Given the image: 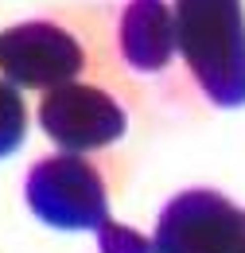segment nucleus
Listing matches in <instances>:
<instances>
[{
  "label": "nucleus",
  "mask_w": 245,
  "mask_h": 253,
  "mask_svg": "<svg viewBox=\"0 0 245 253\" xmlns=\"http://www.w3.org/2000/svg\"><path fill=\"white\" fill-rule=\"evenodd\" d=\"M86 51L74 35L51 20H28L0 32V78L16 90H59L78 82Z\"/></svg>",
  "instance_id": "4"
},
{
  "label": "nucleus",
  "mask_w": 245,
  "mask_h": 253,
  "mask_svg": "<svg viewBox=\"0 0 245 253\" xmlns=\"http://www.w3.org/2000/svg\"><path fill=\"white\" fill-rule=\"evenodd\" d=\"M179 55L199 90L222 109L245 105V8L242 0H175Z\"/></svg>",
  "instance_id": "1"
},
{
  "label": "nucleus",
  "mask_w": 245,
  "mask_h": 253,
  "mask_svg": "<svg viewBox=\"0 0 245 253\" xmlns=\"http://www.w3.org/2000/svg\"><path fill=\"white\" fill-rule=\"evenodd\" d=\"M31 214L51 230H97L109 218L105 179L86 156L59 152L39 160L24 183Z\"/></svg>",
  "instance_id": "2"
},
{
  "label": "nucleus",
  "mask_w": 245,
  "mask_h": 253,
  "mask_svg": "<svg viewBox=\"0 0 245 253\" xmlns=\"http://www.w3.org/2000/svg\"><path fill=\"white\" fill-rule=\"evenodd\" d=\"M238 253H245V242H242V250H238Z\"/></svg>",
  "instance_id": "9"
},
{
  "label": "nucleus",
  "mask_w": 245,
  "mask_h": 253,
  "mask_svg": "<svg viewBox=\"0 0 245 253\" xmlns=\"http://www.w3.org/2000/svg\"><path fill=\"white\" fill-rule=\"evenodd\" d=\"M245 242V211L222 191H179L156 222V253H238Z\"/></svg>",
  "instance_id": "3"
},
{
  "label": "nucleus",
  "mask_w": 245,
  "mask_h": 253,
  "mask_svg": "<svg viewBox=\"0 0 245 253\" xmlns=\"http://www.w3.org/2000/svg\"><path fill=\"white\" fill-rule=\"evenodd\" d=\"M97 250L101 253H156L152 242L140 230H132L124 222H109V218L97 226Z\"/></svg>",
  "instance_id": "8"
},
{
  "label": "nucleus",
  "mask_w": 245,
  "mask_h": 253,
  "mask_svg": "<svg viewBox=\"0 0 245 253\" xmlns=\"http://www.w3.org/2000/svg\"><path fill=\"white\" fill-rule=\"evenodd\" d=\"M39 128L59 144L62 152L86 156L97 148L117 144L128 128V113L113 94L90 82H66L47 90L39 101Z\"/></svg>",
  "instance_id": "5"
},
{
  "label": "nucleus",
  "mask_w": 245,
  "mask_h": 253,
  "mask_svg": "<svg viewBox=\"0 0 245 253\" xmlns=\"http://www.w3.org/2000/svg\"><path fill=\"white\" fill-rule=\"evenodd\" d=\"M28 136V105L12 82L0 78V160L12 156Z\"/></svg>",
  "instance_id": "7"
},
{
  "label": "nucleus",
  "mask_w": 245,
  "mask_h": 253,
  "mask_svg": "<svg viewBox=\"0 0 245 253\" xmlns=\"http://www.w3.org/2000/svg\"><path fill=\"white\" fill-rule=\"evenodd\" d=\"M121 59L140 74H160L179 51L175 8L167 0H128L117 24Z\"/></svg>",
  "instance_id": "6"
}]
</instances>
